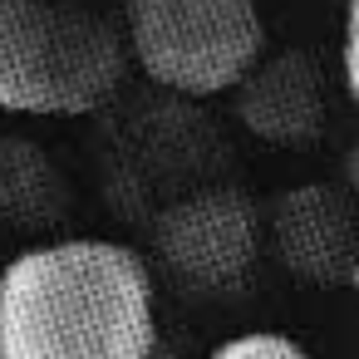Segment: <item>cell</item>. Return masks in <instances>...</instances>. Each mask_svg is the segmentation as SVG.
Returning a JSON list of instances; mask_svg holds the SVG:
<instances>
[{
  "label": "cell",
  "instance_id": "6da1fadb",
  "mask_svg": "<svg viewBox=\"0 0 359 359\" xmlns=\"http://www.w3.org/2000/svg\"><path fill=\"white\" fill-rule=\"evenodd\" d=\"M158 290L148 261L104 236L20 251L0 271V359H153Z\"/></svg>",
  "mask_w": 359,
  "mask_h": 359
},
{
  "label": "cell",
  "instance_id": "7a4b0ae2",
  "mask_svg": "<svg viewBox=\"0 0 359 359\" xmlns=\"http://www.w3.org/2000/svg\"><path fill=\"white\" fill-rule=\"evenodd\" d=\"M128 69L123 35L69 0H0V109L30 118H84L104 109Z\"/></svg>",
  "mask_w": 359,
  "mask_h": 359
},
{
  "label": "cell",
  "instance_id": "3957f363",
  "mask_svg": "<svg viewBox=\"0 0 359 359\" xmlns=\"http://www.w3.org/2000/svg\"><path fill=\"white\" fill-rule=\"evenodd\" d=\"M123 15L138 69L182 99L231 94L266 50L256 0H128Z\"/></svg>",
  "mask_w": 359,
  "mask_h": 359
},
{
  "label": "cell",
  "instance_id": "277c9868",
  "mask_svg": "<svg viewBox=\"0 0 359 359\" xmlns=\"http://www.w3.org/2000/svg\"><path fill=\"white\" fill-rule=\"evenodd\" d=\"M158 251L182 285L231 290L261 251V217L251 197L231 187H207L158 217Z\"/></svg>",
  "mask_w": 359,
  "mask_h": 359
},
{
  "label": "cell",
  "instance_id": "5b68a950",
  "mask_svg": "<svg viewBox=\"0 0 359 359\" xmlns=\"http://www.w3.org/2000/svg\"><path fill=\"white\" fill-rule=\"evenodd\" d=\"M266 236L280 256L285 271H295L310 285H334L349 280L354 251H359V222H354V197L305 182L276 197Z\"/></svg>",
  "mask_w": 359,
  "mask_h": 359
},
{
  "label": "cell",
  "instance_id": "8992f818",
  "mask_svg": "<svg viewBox=\"0 0 359 359\" xmlns=\"http://www.w3.org/2000/svg\"><path fill=\"white\" fill-rule=\"evenodd\" d=\"M236 109L266 143H315L325 128V79L305 55H276L266 65L256 60V69L236 84Z\"/></svg>",
  "mask_w": 359,
  "mask_h": 359
},
{
  "label": "cell",
  "instance_id": "52a82bcc",
  "mask_svg": "<svg viewBox=\"0 0 359 359\" xmlns=\"http://www.w3.org/2000/svg\"><path fill=\"white\" fill-rule=\"evenodd\" d=\"M69 212V187L45 148L30 138H0V222L45 231Z\"/></svg>",
  "mask_w": 359,
  "mask_h": 359
},
{
  "label": "cell",
  "instance_id": "ba28073f",
  "mask_svg": "<svg viewBox=\"0 0 359 359\" xmlns=\"http://www.w3.org/2000/svg\"><path fill=\"white\" fill-rule=\"evenodd\" d=\"M202 359H310L300 339L290 334H276V330H251V334H236L226 344H217L212 354Z\"/></svg>",
  "mask_w": 359,
  "mask_h": 359
},
{
  "label": "cell",
  "instance_id": "9c48e42d",
  "mask_svg": "<svg viewBox=\"0 0 359 359\" xmlns=\"http://www.w3.org/2000/svg\"><path fill=\"white\" fill-rule=\"evenodd\" d=\"M339 65H344V89L359 109V0L344 6V50H339Z\"/></svg>",
  "mask_w": 359,
  "mask_h": 359
},
{
  "label": "cell",
  "instance_id": "30bf717a",
  "mask_svg": "<svg viewBox=\"0 0 359 359\" xmlns=\"http://www.w3.org/2000/svg\"><path fill=\"white\" fill-rule=\"evenodd\" d=\"M344 182H349V197H354V207H359V143H354L349 158H344Z\"/></svg>",
  "mask_w": 359,
  "mask_h": 359
},
{
  "label": "cell",
  "instance_id": "8fae6325",
  "mask_svg": "<svg viewBox=\"0 0 359 359\" xmlns=\"http://www.w3.org/2000/svg\"><path fill=\"white\" fill-rule=\"evenodd\" d=\"M349 285H354V295H359V251H354V266H349Z\"/></svg>",
  "mask_w": 359,
  "mask_h": 359
},
{
  "label": "cell",
  "instance_id": "7c38bea8",
  "mask_svg": "<svg viewBox=\"0 0 359 359\" xmlns=\"http://www.w3.org/2000/svg\"><path fill=\"white\" fill-rule=\"evenodd\" d=\"M344 359H359V354H344Z\"/></svg>",
  "mask_w": 359,
  "mask_h": 359
}]
</instances>
